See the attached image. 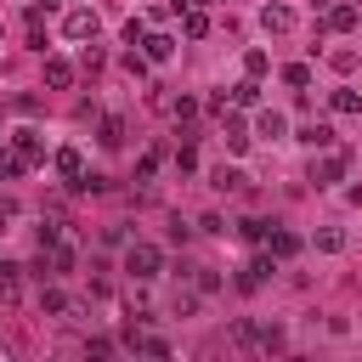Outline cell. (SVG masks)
I'll use <instances>...</instances> for the list:
<instances>
[{
  "label": "cell",
  "instance_id": "obj_1",
  "mask_svg": "<svg viewBox=\"0 0 362 362\" xmlns=\"http://www.w3.org/2000/svg\"><path fill=\"white\" fill-rule=\"evenodd\" d=\"M124 272H130L136 283H153V277L164 272V255H158L153 243H130V255H124Z\"/></svg>",
  "mask_w": 362,
  "mask_h": 362
},
{
  "label": "cell",
  "instance_id": "obj_2",
  "mask_svg": "<svg viewBox=\"0 0 362 362\" xmlns=\"http://www.w3.org/2000/svg\"><path fill=\"white\" fill-rule=\"evenodd\" d=\"M272 272H277V255H255V260L238 272V288H243V294H255V288H260Z\"/></svg>",
  "mask_w": 362,
  "mask_h": 362
},
{
  "label": "cell",
  "instance_id": "obj_3",
  "mask_svg": "<svg viewBox=\"0 0 362 362\" xmlns=\"http://www.w3.org/2000/svg\"><path fill=\"white\" fill-rule=\"evenodd\" d=\"M62 34H68L74 45H85V40L96 34V11H90V6H79V11H68V17H62Z\"/></svg>",
  "mask_w": 362,
  "mask_h": 362
},
{
  "label": "cell",
  "instance_id": "obj_4",
  "mask_svg": "<svg viewBox=\"0 0 362 362\" xmlns=\"http://www.w3.org/2000/svg\"><path fill=\"white\" fill-rule=\"evenodd\" d=\"M339 175H345V153H328V147H322V158H311V181H317V187H334Z\"/></svg>",
  "mask_w": 362,
  "mask_h": 362
},
{
  "label": "cell",
  "instance_id": "obj_5",
  "mask_svg": "<svg viewBox=\"0 0 362 362\" xmlns=\"http://www.w3.org/2000/svg\"><path fill=\"white\" fill-rule=\"evenodd\" d=\"M294 141H300V147H311V153H322V147H334V124H322V119H317V124H300V130H294Z\"/></svg>",
  "mask_w": 362,
  "mask_h": 362
},
{
  "label": "cell",
  "instance_id": "obj_6",
  "mask_svg": "<svg viewBox=\"0 0 362 362\" xmlns=\"http://www.w3.org/2000/svg\"><path fill=\"white\" fill-rule=\"evenodd\" d=\"M260 28H266V34H288V28H294V11L272 0V6H260Z\"/></svg>",
  "mask_w": 362,
  "mask_h": 362
},
{
  "label": "cell",
  "instance_id": "obj_7",
  "mask_svg": "<svg viewBox=\"0 0 362 362\" xmlns=\"http://www.w3.org/2000/svg\"><path fill=\"white\" fill-rule=\"evenodd\" d=\"M221 141H226L232 153H243V147H249V124H243L238 113H221Z\"/></svg>",
  "mask_w": 362,
  "mask_h": 362
},
{
  "label": "cell",
  "instance_id": "obj_8",
  "mask_svg": "<svg viewBox=\"0 0 362 362\" xmlns=\"http://www.w3.org/2000/svg\"><path fill=\"white\" fill-rule=\"evenodd\" d=\"M51 164H57V175H62V181H79V175H85V153H79V147H57V158H51Z\"/></svg>",
  "mask_w": 362,
  "mask_h": 362
},
{
  "label": "cell",
  "instance_id": "obj_9",
  "mask_svg": "<svg viewBox=\"0 0 362 362\" xmlns=\"http://www.w3.org/2000/svg\"><path fill=\"white\" fill-rule=\"evenodd\" d=\"M141 57H147V62H170V57H175V40H170V34H141Z\"/></svg>",
  "mask_w": 362,
  "mask_h": 362
},
{
  "label": "cell",
  "instance_id": "obj_10",
  "mask_svg": "<svg viewBox=\"0 0 362 362\" xmlns=\"http://www.w3.org/2000/svg\"><path fill=\"white\" fill-rule=\"evenodd\" d=\"M255 130H260V141H283V136H288V119H283L277 107H266V113L255 119Z\"/></svg>",
  "mask_w": 362,
  "mask_h": 362
},
{
  "label": "cell",
  "instance_id": "obj_11",
  "mask_svg": "<svg viewBox=\"0 0 362 362\" xmlns=\"http://www.w3.org/2000/svg\"><path fill=\"white\" fill-rule=\"evenodd\" d=\"M45 85H51V90H68V85H74V62L45 57Z\"/></svg>",
  "mask_w": 362,
  "mask_h": 362
},
{
  "label": "cell",
  "instance_id": "obj_12",
  "mask_svg": "<svg viewBox=\"0 0 362 362\" xmlns=\"http://www.w3.org/2000/svg\"><path fill=\"white\" fill-rule=\"evenodd\" d=\"M328 107H334V113H345V119H351V113H362V90H351V85H339V90H334V96H328Z\"/></svg>",
  "mask_w": 362,
  "mask_h": 362
},
{
  "label": "cell",
  "instance_id": "obj_13",
  "mask_svg": "<svg viewBox=\"0 0 362 362\" xmlns=\"http://www.w3.org/2000/svg\"><path fill=\"white\" fill-rule=\"evenodd\" d=\"M11 141H17V153H23L28 164H40V158H45V141H40V130H17Z\"/></svg>",
  "mask_w": 362,
  "mask_h": 362
},
{
  "label": "cell",
  "instance_id": "obj_14",
  "mask_svg": "<svg viewBox=\"0 0 362 362\" xmlns=\"http://www.w3.org/2000/svg\"><path fill=\"white\" fill-rule=\"evenodd\" d=\"M209 187H215V192H238V187H243V170H232V164H215V170H209Z\"/></svg>",
  "mask_w": 362,
  "mask_h": 362
},
{
  "label": "cell",
  "instance_id": "obj_15",
  "mask_svg": "<svg viewBox=\"0 0 362 362\" xmlns=\"http://www.w3.org/2000/svg\"><path fill=\"white\" fill-rule=\"evenodd\" d=\"M328 28H339V34L356 28V6H351V0H334V6H328Z\"/></svg>",
  "mask_w": 362,
  "mask_h": 362
},
{
  "label": "cell",
  "instance_id": "obj_16",
  "mask_svg": "<svg viewBox=\"0 0 362 362\" xmlns=\"http://www.w3.org/2000/svg\"><path fill=\"white\" fill-rule=\"evenodd\" d=\"M238 238H249V243H266V238H272V221H260V215H243V221H238Z\"/></svg>",
  "mask_w": 362,
  "mask_h": 362
},
{
  "label": "cell",
  "instance_id": "obj_17",
  "mask_svg": "<svg viewBox=\"0 0 362 362\" xmlns=\"http://www.w3.org/2000/svg\"><path fill=\"white\" fill-rule=\"evenodd\" d=\"M255 102H260V85L255 79H238L232 85V107H255Z\"/></svg>",
  "mask_w": 362,
  "mask_h": 362
},
{
  "label": "cell",
  "instance_id": "obj_18",
  "mask_svg": "<svg viewBox=\"0 0 362 362\" xmlns=\"http://www.w3.org/2000/svg\"><path fill=\"white\" fill-rule=\"evenodd\" d=\"M74 260H79V249L57 238V243H51V266H57V272H74Z\"/></svg>",
  "mask_w": 362,
  "mask_h": 362
},
{
  "label": "cell",
  "instance_id": "obj_19",
  "mask_svg": "<svg viewBox=\"0 0 362 362\" xmlns=\"http://www.w3.org/2000/svg\"><path fill=\"white\" fill-rule=\"evenodd\" d=\"M23 170H28V158H23L17 147H11V153H0V181H17Z\"/></svg>",
  "mask_w": 362,
  "mask_h": 362
},
{
  "label": "cell",
  "instance_id": "obj_20",
  "mask_svg": "<svg viewBox=\"0 0 362 362\" xmlns=\"http://www.w3.org/2000/svg\"><path fill=\"white\" fill-rule=\"evenodd\" d=\"M181 28H187V40H204V34H209V17L187 6V17H181Z\"/></svg>",
  "mask_w": 362,
  "mask_h": 362
},
{
  "label": "cell",
  "instance_id": "obj_21",
  "mask_svg": "<svg viewBox=\"0 0 362 362\" xmlns=\"http://www.w3.org/2000/svg\"><path fill=\"white\" fill-rule=\"evenodd\" d=\"M317 249H322V255H339V249H345V232H339V226H322V232H317Z\"/></svg>",
  "mask_w": 362,
  "mask_h": 362
},
{
  "label": "cell",
  "instance_id": "obj_22",
  "mask_svg": "<svg viewBox=\"0 0 362 362\" xmlns=\"http://www.w3.org/2000/svg\"><path fill=\"white\" fill-rule=\"evenodd\" d=\"M102 147H119L124 141V119H102V136H96Z\"/></svg>",
  "mask_w": 362,
  "mask_h": 362
},
{
  "label": "cell",
  "instance_id": "obj_23",
  "mask_svg": "<svg viewBox=\"0 0 362 362\" xmlns=\"http://www.w3.org/2000/svg\"><path fill=\"white\" fill-rule=\"evenodd\" d=\"M294 249H300V238H294V232H272V255H277V260H288Z\"/></svg>",
  "mask_w": 362,
  "mask_h": 362
},
{
  "label": "cell",
  "instance_id": "obj_24",
  "mask_svg": "<svg viewBox=\"0 0 362 362\" xmlns=\"http://www.w3.org/2000/svg\"><path fill=\"white\" fill-rule=\"evenodd\" d=\"M243 68H249V79H260V74L272 68V57H266V51H243Z\"/></svg>",
  "mask_w": 362,
  "mask_h": 362
},
{
  "label": "cell",
  "instance_id": "obj_25",
  "mask_svg": "<svg viewBox=\"0 0 362 362\" xmlns=\"http://www.w3.org/2000/svg\"><path fill=\"white\" fill-rule=\"evenodd\" d=\"M283 79H288L294 90H305V85H311V68H305V62H288V68H283Z\"/></svg>",
  "mask_w": 362,
  "mask_h": 362
},
{
  "label": "cell",
  "instance_id": "obj_26",
  "mask_svg": "<svg viewBox=\"0 0 362 362\" xmlns=\"http://www.w3.org/2000/svg\"><path fill=\"white\" fill-rule=\"evenodd\" d=\"M17 272H23V266H0V294H6V300H17Z\"/></svg>",
  "mask_w": 362,
  "mask_h": 362
},
{
  "label": "cell",
  "instance_id": "obj_27",
  "mask_svg": "<svg viewBox=\"0 0 362 362\" xmlns=\"http://www.w3.org/2000/svg\"><path fill=\"white\" fill-rule=\"evenodd\" d=\"M40 311H51V317H62V311H68V300H62L57 288H45V294H40Z\"/></svg>",
  "mask_w": 362,
  "mask_h": 362
},
{
  "label": "cell",
  "instance_id": "obj_28",
  "mask_svg": "<svg viewBox=\"0 0 362 362\" xmlns=\"http://www.w3.org/2000/svg\"><path fill=\"white\" fill-rule=\"evenodd\" d=\"M198 232H209V238H221V232H226V221H221V215H198Z\"/></svg>",
  "mask_w": 362,
  "mask_h": 362
},
{
  "label": "cell",
  "instance_id": "obj_29",
  "mask_svg": "<svg viewBox=\"0 0 362 362\" xmlns=\"http://www.w3.org/2000/svg\"><path fill=\"white\" fill-rule=\"evenodd\" d=\"M198 288H204V294H215V288H221V277H215V266H198Z\"/></svg>",
  "mask_w": 362,
  "mask_h": 362
},
{
  "label": "cell",
  "instance_id": "obj_30",
  "mask_svg": "<svg viewBox=\"0 0 362 362\" xmlns=\"http://www.w3.org/2000/svg\"><path fill=\"white\" fill-rule=\"evenodd\" d=\"M328 62H334V68H339V74H351V68H356V51H334V57H328Z\"/></svg>",
  "mask_w": 362,
  "mask_h": 362
},
{
  "label": "cell",
  "instance_id": "obj_31",
  "mask_svg": "<svg viewBox=\"0 0 362 362\" xmlns=\"http://www.w3.org/2000/svg\"><path fill=\"white\" fill-rule=\"evenodd\" d=\"M175 164H181V170H198V153H192V141H181V153H175Z\"/></svg>",
  "mask_w": 362,
  "mask_h": 362
},
{
  "label": "cell",
  "instance_id": "obj_32",
  "mask_svg": "<svg viewBox=\"0 0 362 362\" xmlns=\"http://www.w3.org/2000/svg\"><path fill=\"white\" fill-rule=\"evenodd\" d=\"M6 221H11V204H0V232H6Z\"/></svg>",
  "mask_w": 362,
  "mask_h": 362
},
{
  "label": "cell",
  "instance_id": "obj_33",
  "mask_svg": "<svg viewBox=\"0 0 362 362\" xmlns=\"http://www.w3.org/2000/svg\"><path fill=\"white\" fill-rule=\"evenodd\" d=\"M192 6H209V0H192Z\"/></svg>",
  "mask_w": 362,
  "mask_h": 362
},
{
  "label": "cell",
  "instance_id": "obj_34",
  "mask_svg": "<svg viewBox=\"0 0 362 362\" xmlns=\"http://www.w3.org/2000/svg\"><path fill=\"white\" fill-rule=\"evenodd\" d=\"M45 6H51V0H45Z\"/></svg>",
  "mask_w": 362,
  "mask_h": 362
}]
</instances>
